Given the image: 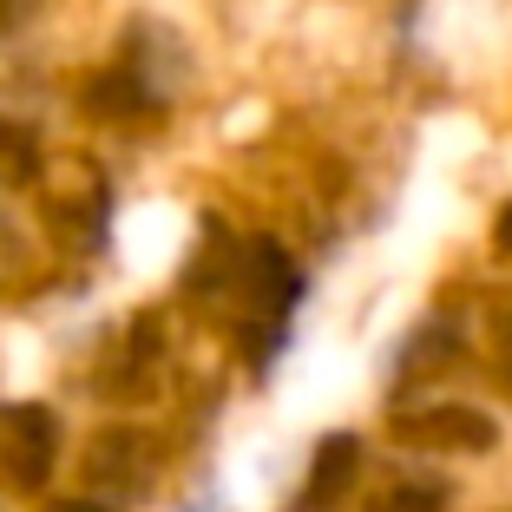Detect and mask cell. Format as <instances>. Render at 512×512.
<instances>
[{"instance_id": "obj_6", "label": "cell", "mask_w": 512, "mask_h": 512, "mask_svg": "<svg viewBox=\"0 0 512 512\" xmlns=\"http://www.w3.org/2000/svg\"><path fill=\"white\" fill-rule=\"evenodd\" d=\"M375 512H440V493H434V486H407V493L381 499Z\"/></svg>"}, {"instance_id": "obj_8", "label": "cell", "mask_w": 512, "mask_h": 512, "mask_svg": "<svg viewBox=\"0 0 512 512\" xmlns=\"http://www.w3.org/2000/svg\"><path fill=\"white\" fill-rule=\"evenodd\" d=\"M60 512H106V506H86V499H73V506H60Z\"/></svg>"}, {"instance_id": "obj_2", "label": "cell", "mask_w": 512, "mask_h": 512, "mask_svg": "<svg viewBox=\"0 0 512 512\" xmlns=\"http://www.w3.org/2000/svg\"><path fill=\"white\" fill-rule=\"evenodd\" d=\"M250 270H256V283H263V309H270V316H283L289 296H296V270H289V256L276 250V243H256Z\"/></svg>"}, {"instance_id": "obj_4", "label": "cell", "mask_w": 512, "mask_h": 512, "mask_svg": "<svg viewBox=\"0 0 512 512\" xmlns=\"http://www.w3.org/2000/svg\"><path fill=\"white\" fill-rule=\"evenodd\" d=\"M348 467H355V440H322V453H316V486H309V499H335V486H348Z\"/></svg>"}, {"instance_id": "obj_7", "label": "cell", "mask_w": 512, "mask_h": 512, "mask_svg": "<svg viewBox=\"0 0 512 512\" xmlns=\"http://www.w3.org/2000/svg\"><path fill=\"white\" fill-rule=\"evenodd\" d=\"M499 243H506V250H512V211L499 217Z\"/></svg>"}, {"instance_id": "obj_3", "label": "cell", "mask_w": 512, "mask_h": 512, "mask_svg": "<svg viewBox=\"0 0 512 512\" xmlns=\"http://www.w3.org/2000/svg\"><path fill=\"white\" fill-rule=\"evenodd\" d=\"M407 434H414V440H460V447H486V440H493V427L473 421L467 407H440V421H414Z\"/></svg>"}, {"instance_id": "obj_5", "label": "cell", "mask_w": 512, "mask_h": 512, "mask_svg": "<svg viewBox=\"0 0 512 512\" xmlns=\"http://www.w3.org/2000/svg\"><path fill=\"white\" fill-rule=\"evenodd\" d=\"M0 165H7V178H14V184L33 178V151H27V138H20V132H0Z\"/></svg>"}, {"instance_id": "obj_1", "label": "cell", "mask_w": 512, "mask_h": 512, "mask_svg": "<svg viewBox=\"0 0 512 512\" xmlns=\"http://www.w3.org/2000/svg\"><path fill=\"white\" fill-rule=\"evenodd\" d=\"M53 447H60V427L46 407H0V480L14 493H33L53 473Z\"/></svg>"}]
</instances>
